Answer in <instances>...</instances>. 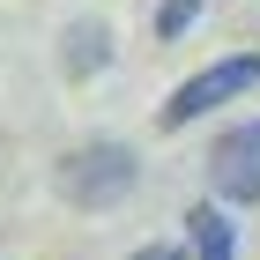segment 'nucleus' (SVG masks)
Listing matches in <instances>:
<instances>
[{"label": "nucleus", "mask_w": 260, "mask_h": 260, "mask_svg": "<svg viewBox=\"0 0 260 260\" xmlns=\"http://www.w3.org/2000/svg\"><path fill=\"white\" fill-rule=\"evenodd\" d=\"M253 82H260V60H253V52H231V60H208V67H201V75H186L179 89H171V97L156 104V126H164V134H179V126L208 119L216 104L245 97Z\"/></svg>", "instance_id": "obj_2"}, {"label": "nucleus", "mask_w": 260, "mask_h": 260, "mask_svg": "<svg viewBox=\"0 0 260 260\" xmlns=\"http://www.w3.org/2000/svg\"><path fill=\"white\" fill-rule=\"evenodd\" d=\"M60 60H67V75H97V67L112 60V22H75Z\"/></svg>", "instance_id": "obj_5"}, {"label": "nucleus", "mask_w": 260, "mask_h": 260, "mask_svg": "<svg viewBox=\"0 0 260 260\" xmlns=\"http://www.w3.org/2000/svg\"><path fill=\"white\" fill-rule=\"evenodd\" d=\"M134 179L141 171H134V149H126V141H82V149L60 156V171H52V186H60L75 208H89V216L112 208V201H126Z\"/></svg>", "instance_id": "obj_1"}, {"label": "nucleus", "mask_w": 260, "mask_h": 260, "mask_svg": "<svg viewBox=\"0 0 260 260\" xmlns=\"http://www.w3.org/2000/svg\"><path fill=\"white\" fill-rule=\"evenodd\" d=\"M134 260H186V253H179V245H141Z\"/></svg>", "instance_id": "obj_7"}, {"label": "nucleus", "mask_w": 260, "mask_h": 260, "mask_svg": "<svg viewBox=\"0 0 260 260\" xmlns=\"http://www.w3.org/2000/svg\"><path fill=\"white\" fill-rule=\"evenodd\" d=\"M201 8H208V0H164V8H156V38H186Z\"/></svg>", "instance_id": "obj_6"}, {"label": "nucleus", "mask_w": 260, "mask_h": 260, "mask_svg": "<svg viewBox=\"0 0 260 260\" xmlns=\"http://www.w3.org/2000/svg\"><path fill=\"white\" fill-rule=\"evenodd\" d=\"M208 186H216V201H231V208H253L260 201V119L231 126V134L208 149Z\"/></svg>", "instance_id": "obj_3"}, {"label": "nucleus", "mask_w": 260, "mask_h": 260, "mask_svg": "<svg viewBox=\"0 0 260 260\" xmlns=\"http://www.w3.org/2000/svg\"><path fill=\"white\" fill-rule=\"evenodd\" d=\"M186 223H193V260H238V231L223 223V208H216V201H201Z\"/></svg>", "instance_id": "obj_4"}]
</instances>
